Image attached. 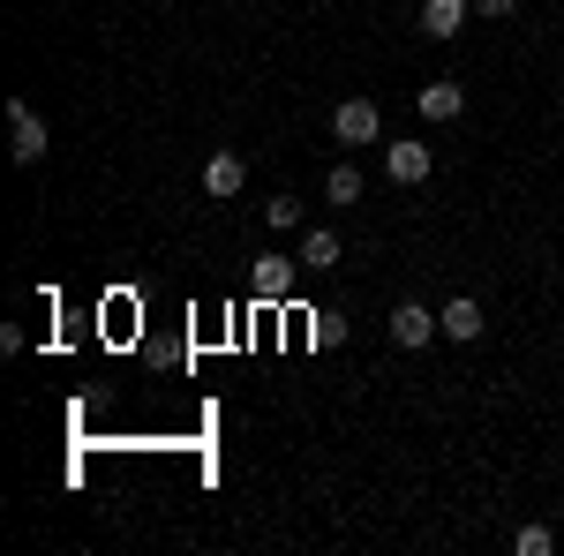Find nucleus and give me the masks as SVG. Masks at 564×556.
Segmentation results:
<instances>
[{
    "label": "nucleus",
    "instance_id": "423d86ee",
    "mask_svg": "<svg viewBox=\"0 0 564 556\" xmlns=\"http://www.w3.org/2000/svg\"><path fill=\"white\" fill-rule=\"evenodd\" d=\"M430 143H384V173L399 181V188H414V181H430Z\"/></svg>",
    "mask_w": 564,
    "mask_h": 556
},
{
    "label": "nucleus",
    "instance_id": "20e7f679",
    "mask_svg": "<svg viewBox=\"0 0 564 556\" xmlns=\"http://www.w3.org/2000/svg\"><path fill=\"white\" fill-rule=\"evenodd\" d=\"M294 271H302V257H257V271H249L257 301H294Z\"/></svg>",
    "mask_w": 564,
    "mask_h": 556
},
{
    "label": "nucleus",
    "instance_id": "1a4fd4ad",
    "mask_svg": "<svg viewBox=\"0 0 564 556\" xmlns=\"http://www.w3.org/2000/svg\"><path fill=\"white\" fill-rule=\"evenodd\" d=\"M414 106H422V121H459V113H467V90L459 84H422Z\"/></svg>",
    "mask_w": 564,
    "mask_h": 556
},
{
    "label": "nucleus",
    "instance_id": "6e6552de",
    "mask_svg": "<svg viewBox=\"0 0 564 556\" xmlns=\"http://www.w3.org/2000/svg\"><path fill=\"white\" fill-rule=\"evenodd\" d=\"M467 15H475V0H422V31L430 39H459Z\"/></svg>",
    "mask_w": 564,
    "mask_h": 556
},
{
    "label": "nucleus",
    "instance_id": "ddd939ff",
    "mask_svg": "<svg viewBox=\"0 0 564 556\" xmlns=\"http://www.w3.org/2000/svg\"><path fill=\"white\" fill-rule=\"evenodd\" d=\"M263 226H279V233L302 226V204H294V196H271V204H263Z\"/></svg>",
    "mask_w": 564,
    "mask_h": 556
},
{
    "label": "nucleus",
    "instance_id": "0eeeda50",
    "mask_svg": "<svg viewBox=\"0 0 564 556\" xmlns=\"http://www.w3.org/2000/svg\"><path fill=\"white\" fill-rule=\"evenodd\" d=\"M436 324H444V339H459V346H475V339H481V301H475V294H459V301H444V308H436Z\"/></svg>",
    "mask_w": 564,
    "mask_h": 556
},
{
    "label": "nucleus",
    "instance_id": "7ed1b4c3",
    "mask_svg": "<svg viewBox=\"0 0 564 556\" xmlns=\"http://www.w3.org/2000/svg\"><path fill=\"white\" fill-rule=\"evenodd\" d=\"M436 331H444V324H436V308H422V301H399V308H391V346L414 353V346H430Z\"/></svg>",
    "mask_w": 564,
    "mask_h": 556
},
{
    "label": "nucleus",
    "instance_id": "39448f33",
    "mask_svg": "<svg viewBox=\"0 0 564 556\" xmlns=\"http://www.w3.org/2000/svg\"><path fill=\"white\" fill-rule=\"evenodd\" d=\"M241 181H249V159H241V151H218L212 166H204V196H212V204H234Z\"/></svg>",
    "mask_w": 564,
    "mask_h": 556
},
{
    "label": "nucleus",
    "instance_id": "f257e3e1",
    "mask_svg": "<svg viewBox=\"0 0 564 556\" xmlns=\"http://www.w3.org/2000/svg\"><path fill=\"white\" fill-rule=\"evenodd\" d=\"M8 151H15V166H39L45 159V121H39V106L31 98H8Z\"/></svg>",
    "mask_w": 564,
    "mask_h": 556
},
{
    "label": "nucleus",
    "instance_id": "f8f14e48",
    "mask_svg": "<svg viewBox=\"0 0 564 556\" xmlns=\"http://www.w3.org/2000/svg\"><path fill=\"white\" fill-rule=\"evenodd\" d=\"M324 196H332V204H361V173H354V159H339V166L324 173Z\"/></svg>",
    "mask_w": 564,
    "mask_h": 556
},
{
    "label": "nucleus",
    "instance_id": "2eb2a0df",
    "mask_svg": "<svg viewBox=\"0 0 564 556\" xmlns=\"http://www.w3.org/2000/svg\"><path fill=\"white\" fill-rule=\"evenodd\" d=\"M557 512H564V504H557Z\"/></svg>",
    "mask_w": 564,
    "mask_h": 556
},
{
    "label": "nucleus",
    "instance_id": "4468645a",
    "mask_svg": "<svg viewBox=\"0 0 564 556\" xmlns=\"http://www.w3.org/2000/svg\"><path fill=\"white\" fill-rule=\"evenodd\" d=\"M512 8H520V0H475V15H481V23H505Z\"/></svg>",
    "mask_w": 564,
    "mask_h": 556
},
{
    "label": "nucleus",
    "instance_id": "9d476101",
    "mask_svg": "<svg viewBox=\"0 0 564 556\" xmlns=\"http://www.w3.org/2000/svg\"><path fill=\"white\" fill-rule=\"evenodd\" d=\"M302 271H339V233L332 226H308L302 233Z\"/></svg>",
    "mask_w": 564,
    "mask_h": 556
},
{
    "label": "nucleus",
    "instance_id": "9b49d317",
    "mask_svg": "<svg viewBox=\"0 0 564 556\" xmlns=\"http://www.w3.org/2000/svg\"><path fill=\"white\" fill-rule=\"evenodd\" d=\"M512 549L520 556H557V526H550V519H527L520 534H512Z\"/></svg>",
    "mask_w": 564,
    "mask_h": 556
},
{
    "label": "nucleus",
    "instance_id": "f03ea898",
    "mask_svg": "<svg viewBox=\"0 0 564 556\" xmlns=\"http://www.w3.org/2000/svg\"><path fill=\"white\" fill-rule=\"evenodd\" d=\"M332 135H339V143H377V135H384V113H377V98H339V113H332Z\"/></svg>",
    "mask_w": 564,
    "mask_h": 556
}]
</instances>
